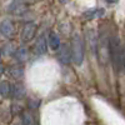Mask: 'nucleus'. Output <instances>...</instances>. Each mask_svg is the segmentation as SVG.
<instances>
[{"label":"nucleus","mask_w":125,"mask_h":125,"mask_svg":"<svg viewBox=\"0 0 125 125\" xmlns=\"http://www.w3.org/2000/svg\"><path fill=\"white\" fill-rule=\"evenodd\" d=\"M13 96L15 99H23L25 96V89L20 85V84H16L14 88H13Z\"/></svg>","instance_id":"nucleus-13"},{"label":"nucleus","mask_w":125,"mask_h":125,"mask_svg":"<svg viewBox=\"0 0 125 125\" xmlns=\"http://www.w3.org/2000/svg\"><path fill=\"white\" fill-rule=\"evenodd\" d=\"M48 44L50 46L51 50H54V51H58L60 49V38L56 33H54V31H50V34H49V38H48Z\"/></svg>","instance_id":"nucleus-9"},{"label":"nucleus","mask_w":125,"mask_h":125,"mask_svg":"<svg viewBox=\"0 0 125 125\" xmlns=\"http://www.w3.org/2000/svg\"><path fill=\"white\" fill-rule=\"evenodd\" d=\"M46 50H48V40L44 34H41L35 43V53L39 55H44Z\"/></svg>","instance_id":"nucleus-7"},{"label":"nucleus","mask_w":125,"mask_h":125,"mask_svg":"<svg viewBox=\"0 0 125 125\" xmlns=\"http://www.w3.org/2000/svg\"><path fill=\"white\" fill-rule=\"evenodd\" d=\"M0 59H1V48H0Z\"/></svg>","instance_id":"nucleus-19"},{"label":"nucleus","mask_w":125,"mask_h":125,"mask_svg":"<svg viewBox=\"0 0 125 125\" xmlns=\"http://www.w3.org/2000/svg\"><path fill=\"white\" fill-rule=\"evenodd\" d=\"M3 73H4V66H3L1 64H0V76L3 75Z\"/></svg>","instance_id":"nucleus-17"},{"label":"nucleus","mask_w":125,"mask_h":125,"mask_svg":"<svg viewBox=\"0 0 125 125\" xmlns=\"http://www.w3.org/2000/svg\"><path fill=\"white\" fill-rule=\"evenodd\" d=\"M16 125H23V124H16Z\"/></svg>","instance_id":"nucleus-21"},{"label":"nucleus","mask_w":125,"mask_h":125,"mask_svg":"<svg viewBox=\"0 0 125 125\" xmlns=\"http://www.w3.org/2000/svg\"><path fill=\"white\" fill-rule=\"evenodd\" d=\"M35 33H36V25L34 23H28L24 28H23V31H21V40L24 43H29L34 39L35 36Z\"/></svg>","instance_id":"nucleus-4"},{"label":"nucleus","mask_w":125,"mask_h":125,"mask_svg":"<svg viewBox=\"0 0 125 125\" xmlns=\"http://www.w3.org/2000/svg\"><path fill=\"white\" fill-rule=\"evenodd\" d=\"M0 33L5 38H11L14 35V25L10 20H4L0 23Z\"/></svg>","instance_id":"nucleus-8"},{"label":"nucleus","mask_w":125,"mask_h":125,"mask_svg":"<svg viewBox=\"0 0 125 125\" xmlns=\"http://www.w3.org/2000/svg\"><path fill=\"white\" fill-rule=\"evenodd\" d=\"M21 1H24V0H21Z\"/></svg>","instance_id":"nucleus-22"},{"label":"nucleus","mask_w":125,"mask_h":125,"mask_svg":"<svg viewBox=\"0 0 125 125\" xmlns=\"http://www.w3.org/2000/svg\"><path fill=\"white\" fill-rule=\"evenodd\" d=\"M26 10H28V8L21 0H15V1L9 6V11L14 15H23Z\"/></svg>","instance_id":"nucleus-6"},{"label":"nucleus","mask_w":125,"mask_h":125,"mask_svg":"<svg viewBox=\"0 0 125 125\" xmlns=\"http://www.w3.org/2000/svg\"><path fill=\"white\" fill-rule=\"evenodd\" d=\"M21 124L23 125H35V119L30 113L21 114Z\"/></svg>","instance_id":"nucleus-14"},{"label":"nucleus","mask_w":125,"mask_h":125,"mask_svg":"<svg viewBox=\"0 0 125 125\" xmlns=\"http://www.w3.org/2000/svg\"><path fill=\"white\" fill-rule=\"evenodd\" d=\"M13 93V86L10 85V83L8 81H1L0 83V95L3 98H8Z\"/></svg>","instance_id":"nucleus-10"},{"label":"nucleus","mask_w":125,"mask_h":125,"mask_svg":"<svg viewBox=\"0 0 125 125\" xmlns=\"http://www.w3.org/2000/svg\"><path fill=\"white\" fill-rule=\"evenodd\" d=\"M9 73L14 79H21L24 75V69L21 65H14L9 69Z\"/></svg>","instance_id":"nucleus-12"},{"label":"nucleus","mask_w":125,"mask_h":125,"mask_svg":"<svg viewBox=\"0 0 125 125\" xmlns=\"http://www.w3.org/2000/svg\"><path fill=\"white\" fill-rule=\"evenodd\" d=\"M123 69L125 71V48H124V54H123Z\"/></svg>","instance_id":"nucleus-16"},{"label":"nucleus","mask_w":125,"mask_h":125,"mask_svg":"<svg viewBox=\"0 0 125 125\" xmlns=\"http://www.w3.org/2000/svg\"><path fill=\"white\" fill-rule=\"evenodd\" d=\"M64 1H65V0H61V3H64Z\"/></svg>","instance_id":"nucleus-20"},{"label":"nucleus","mask_w":125,"mask_h":125,"mask_svg":"<svg viewBox=\"0 0 125 125\" xmlns=\"http://www.w3.org/2000/svg\"><path fill=\"white\" fill-rule=\"evenodd\" d=\"M70 53H71V61L75 65H81L84 60V44L79 34H74L70 43Z\"/></svg>","instance_id":"nucleus-2"},{"label":"nucleus","mask_w":125,"mask_h":125,"mask_svg":"<svg viewBox=\"0 0 125 125\" xmlns=\"http://www.w3.org/2000/svg\"><path fill=\"white\" fill-rule=\"evenodd\" d=\"M108 3H110V4H115V3H118L119 0H106Z\"/></svg>","instance_id":"nucleus-18"},{"label":"nucleus","mask_w":125,"mask_h":125,"mask_svg":"<svg viewBox=\"0 0 125 125\" xmlns=\"http://www.w3.org/2000/svg\"><path fill=\"white\" fill-rule=\"evenodd\" d=\"M15 56H16V60H18L19 62H24V61H26V60H28V50H26L25 48H20V49H18Z\"/></svg>","instance_id":"nucleus-15"},{"label":"nucleus","mask_w":125,"mask_h":125,"mask_svg":"<svg viewBox=\"0 0 125 125\" xmlns=\"http://www.w3.org/2000/svg\"><path fill=\"white\" fill-rule=\"evenodd\" d=\"M96 50H98L99 62L101 65H106L109 59V40L105 38H101L96 44Z\"/></svg>","instance_id":"nucleus-3"},{"label":"nucleus","mask_w":125,"mask_h":125,"mask_svg":"<svg viewBox=\"0 0 125 125\" xmlns=\"http://www.w3.org/2000/svg\"><path fill=\"white\" fill-rule=\"evenodd\" d=\"M58 60L61 64H69L71 60V53H70V48L68 45H61L60 49L58 50Z\"/></svg>","instance_id":"nucleus-5"},{"label":"nucleus","mask_w":125,"mask_h":125,"mask_svg":"<svg viewBox=\"0 0 125 125\" xmlns=\"http://www.w3.org/2000/svg\"><path fill=\"white\" fill-rule=\"evenodd\" d=\"M123 54H124V48L120 44L119 38L111 36L109 39V59L116 73L121 71L123 69Z\"/></svg>","instance_id":"nucleus-1"},{"label":"nucleus","mask_w":125,"mask_h":125,"mask_svg":"<svg viewBox=\"0 0 125 125\" xmlns=\"http://www.w3.org/2000/svg\"><path fill=\"white\" fill-rule=\"evenodd\" d=\"M104 15V9H90L88 11L84 13V18L88 20L95 19V18H100Z\"/></svg>","instance_id":"nucleus-11"}]
</instances>
